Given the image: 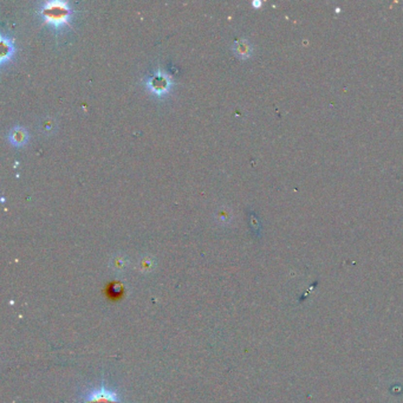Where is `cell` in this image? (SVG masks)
<instances>
[{
	"label": "cell",
	"mask_w": 403,
	"mask_h": 403,
	"mask_svg": "<svg viewBox=\"0 0 403 403\" xmlns=\"http://www.w3.org/2000/svg\"><path fill=\"white\" fill-rule=\"evenodd\" d=\"M80 403H123L121 395L107 383L85 389L78 397Z\"/></svg>",
	"instance_id": "6da1fadb"
},
{
	"label": "cell",
	"mask_w": 403,
	"mask_h": 403,
	"mask_svg": "<svg viewBox=\"0 0 403 403\" xmlns=\"http://www.w3.org/2000/svg\"><path fill=\"white\" fill-rule=\"evenodd\" d=\"M42 13L49 23L53 24L54 26H61L67 21L70 7L67 2L61 1V0L46 1L43 5Z\"/></svg>",
	"instance_id": "7a4b0ae2"
},
{
	"label": "cell",
	"mask_w": 403,
	"mask_h": 403,
	"mask_svg": "<svg viewBox=\"0 0 403 403\" xmlns=\"http://www.w3.org/2000/svg\"><path fill=\"white\" fill-rule=\"evenodd\" d=\"M10 138L15 144L24 143L26 141V132L21 128H16L10 133Z\"/></svg>",
	"instance_id": "3957f363"
},
{
	"label": "cell",
	"mask_w": 403,
	"mask_h": 403,
	"mask_svg": "<svg viewBox=\"0 0 403 403\" xmlns=\"http://www.w3.org/2000/svg\"><path fill=\"white\" fill-rule=\"evenodd\" d=\"M151 86L155 91L162 92L167 89L168 82L163 76H156V77H154V80L151 81Z\"/></svg>",
	"instance_id": "277c9868"
},
{
	"label": "cell",
	"mask_w": 403,
	"mask_h": 403,
	"mask_svg": "<svg viewBox=\"0 0 403 403\" xmlns=\"http://www.w3.org/2000/svg\"><path fill=\"white\" fill-rule=\"evenodd\" d=\"M235 46V51L239 56H249L250 54V50H251V49H250V45L247 44L246 40H239Z\"/></svg>",
	"instance_id": "5b68a950"
},
{
	"label": "cell",
	"mask_w": 403,
	"mask_h": 403,
	"mask_svg": "<svg viewBox=\"0 0 403 403\" xmlns=\"http://www.w3.org/2000/svg\"><path fill=\"white\" fill-rule=\"evenodd\" d=\"M1 50H2L1 59H5L7 56H10L11 50H12V45H11L10 43L7 44L6 39H5V38H2V40H1Z\"/></svg>",
	"instance_id": "8992f818"
},
{
	"label": "cell",
	"mask_w": 403,
	"mask_h": 403,
	"mask_svg": "<svg viewBox=\"0 0 403 403\" xmlns=\"http://www.w3.org/2000/svg\"><path fill=\"white\" fill-rule=\"evenodd\" d=\"M253 5H254V6H260L261 2H259V1H254V2H253Z\"/></svg>",
	"instance_id": "52a82bcc"
}]
</instances>
